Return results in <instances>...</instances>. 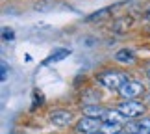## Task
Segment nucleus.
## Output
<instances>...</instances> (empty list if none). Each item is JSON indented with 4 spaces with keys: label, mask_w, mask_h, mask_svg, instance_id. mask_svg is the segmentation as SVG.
Here are the masks:
<instances>
[{
    "label": "nucleus",
    "mask_w": 150,
    "mask_h": 134,
    "mask_svg": "<svg viewBox=\"0 0 150 134\" xmlns=\"http://www.w3.org/2000/svg\"><path fill=\"white\" fill-rule=\"evenodd\" d=\"M146 75H148V78H150V67H148V71H146Z\"/></svg>",
    "instance_id": "15"
},
{
    "label": "nucleus",
    "mask_w": 150,
    "mask_h": 134,
    "mask_svg": "<svg viewBox=\"0 0 150 134\" xmlns=\"http://www.w3.org/2000/svg\"><path fill=\"white\" fill-rule=\"evenodd\" d=\"M130 134H150V118L139 119L135 125H130Z\"/></svg>",
    "instance_id": "6"
},
{
    "label": "nucleus",
    "mask_w": 150,
    "mask_h": 134,
    "mask_svg": "<svg viewBox=\"0 0 150 134\" xmlns=\"http://www.w3.org/2000/svg\"><path fill=\"white\" fill-rule=\"evenodd\" d=\"M82 112H83L85 118H96V119H100V118H104L106 110H104L102 106H96V104H87V106L82 108Z\"/></svg>",
    "instance_id": "7"
},
{
    "label": "nucleus",
    "mask_w": 150,
    "mask_h": 134,
    "mask_svg": "<svg viewBox=\"0 0 150 134\" xmlns=\"http://www.w3.org/2000/svg\"><path fill=\"white\" fill-rule=\"evenodd\" d=\"M117 134H126V132H122V130H120V132H117Z\"/></svg>",
    "instance_id": "16"
},
{
    "label": "nucleus",
    "mask_w": 150,
    "mask_h": 134,
    "mask_svg": "<svg viewBox=\"0 0 150 134\" xmlns=\"http://www.w3.org/2000/svg\"><path fill=\"white\" fill-rule=\"evenodd\" d=\"M134 52H132L130 49H122V50H119L117 54H115V60L120 62V63H130V62H134Z\"/></svg>",
    "instance_id": "10"
},
{
    "label": "nucleus",
    "mask_w": 150,
    "mask_h": 134,
    "mask_svg": "<svg viewBox=\"0 0 150 134\" xmlns=\"http://www.w3.org/2000/svg\"><path fill=\"white\" fill-rule=\"evenodd\" d=\"M117 110L126 119H135V118H141V115L146 112V106L139 101H124Z\"/></svg>",
    "instance_id": "2"
},
{
    "label": "nucleus",
    "mask_w": 150,
    "mask_h": 134,
    "mask_svg": "<svg viewBox=\"0 0 150 134\" xmlns=\"http://www.w3.org/2000/svg\"><path fill=\"white\" fill-rule=\"evenodd\" d=\"M100 127L102 123L96 118H83L78 121V125H76V130L80 134H95V132H98L100 130Z\"/></svg>",
    "instance_id": "4"
},
{
    "label": "nucleus",
    "mask_w": 150,
    "mask_h": 134,
    "mask_svg": "<svg viewBox=\"0 0 150 134\" xmlns=\"http://www.w3.org/2000/svg\"><path fill=\"white\" fill-rule=\"evenodd\" d=\"M100 132H102V134H117V132H120V125L104 121L102 127H100Z\"/></svg>",
    "instance_id": "11"
},
{
    "label": "nucleus",
    "mask_w": 150,
    "mask_h": 134,
    "mask_svg": "<svg viewBox=\"0 0 150 134\" xmlns=\"http://www.w3.org/2000/svg\"><path fill=\"white\" fill-rule=\"evenodd\" d=\"M50 121L56 127H67L72 121V114L69 112V110H54V112L50 114Z\"/></svg>",
    "instance_id": "5"
},
{
    "label": "nucleus",
    "mask_w": 150,
    "mask_h": 134,
    "mask_svg": "<svg viewBox=\"0 0 150 134\" xmlns=\"http://www.w3.org/2000/svg\"><path fill=\"white\" fill-rule=\"evenodd\" d=\"M98 82L109 90H120V86L124 82H128V77L124 73H119V71H108L98 77Z\"/></svg>",
    "instance_id": "1"
},
{
    "label": "nucleus",
    "mask_w": 150,
    "mask_h": 134,
    "mask_svg": "<svg viewBox=\"0 0 150 134\" xmlns=\"http://www.w3.org/2000/svg\"><path fill=\"white\" fill-rule=\"evenodd\" d=\"M120 97H124L126 101H135V97H139L145 93V86L141 82H135V80H128V82H124L120 86Z\"/></svg>",
    "instance_id": "3"
},
{
    "label": "nucleus",
    "mask_w": 150,
    "mask_h": 134,
    "mask_svg": "<svg viewBox=\"0 0 150 134\" xmlns=\"http://www.w3.org/2000/svg\"><path fill=\"white\" fill-rule=\"evenodd\" d=\"M102 119H104V121H108V123H117V125H120L126 118L119 112V110H106V114H104V118H102Z\"/></svg>",
    "instance_id": "8"
},
{
    "label": "nucleus",
    "mask_w": 150,
    "mask_h": 134,
    "mask_svg": "<svg viewBox=\"0 0 150 134\" xmlns=\"http://www.w3.org/2000/svg\"><path fill=\"white\" fill-rule=\"evenodd\" d=\"M109 11H111V8H106V9H102V11H96V13H93V15L87 17V22H93V21H96V19H102V17H106Z\"/></svg>",
    "instance_id": "12"
},
{
    "label": "nucleus",
    "mask_w": 150,
    "mask_h": 134,
    "mask_svg": "<svg viewBox=\"0 0 150 134\" xmlns=\"http://www.w3.org/2000/svg\"><path fill=\"white\" fill-rule=\"evenodd\" d=\"M2 36H4L6 41H11V39H15V32H13V30H8V28H4V30H2Z\"/></svg>",
    "instance_id": "13"
},
{
    "label": "nucleus",
    "mask_w": 150,
    "mask_h": 134,
    "mask_svg": "<svg viewBox=\"0 0 150 134\" xmlns=\"http://www.w3.org/2000/svg\"><path fill=\"white\" fill-rule=\"evenodd\" d=\"M69 54H71V50H69V49H59V50H56L54 54H50L47 60L43 62V65H50V63H56V62L63 60V58H67Z\"/></svg>",
    "instance_id": "9"
},
{
    "label": "nucleus",
    "mask_w": 150,
    "mask_h": 134,
    "mask_svg": "<svg viewBox=\"0 0 150 134\" xmlns=\"http://www.w3.org/2000/svg\"><path fill=\"white\" fill-rule=\"evenodd\" d=\"M95 134H102V132H95Z\"/></svg>",
    "instance_id": "17"
},
{
    "label": "nucleus",
    "mask_w": 150,
    "mask_h": 134,
    "mask_svg": "<svg viewBox=\"0 0 150 134\" xmlns=\"http://www.w3.org/2000/svg\"><path fill=\"white\" fill-rule=\"evenodd\" d=\"M6 78H8V63L2 62V80H6Z\"/></svg>",
    "instance_id": "14"
}]
</instances>
